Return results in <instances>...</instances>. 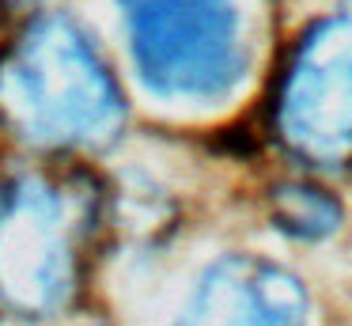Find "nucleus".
I'll return each mask as SVG.
<instances>
[{
	"label": "nucleus",
	"mask_w": 352,
	"mask_h": 326,
	"mask_svg": "<svg viewBox=\"0 0 352 326\" xmlns=\"http://www.w3.org/2000/svg\"><path fill=\"white\" fill-rule=\"evenodd\" d=\"M125 118L110 68L65 15L31 23L0 53V121L46 148L107 144Z\"/></svg>",
	"instance_id": "obj_1"
},
{
	"label": "nucleus",
	"mask_w": 352,
	"mask_h": 326,
	"mask_svg": "<svg viewBox=\"0 0 352 326\" xmlns=\"http://www.w3.org/2000/svg\"><path fill=\"white\" fill-rule=\"evenodd\" d=\"M133 65L148 91L178 103H216L246 72L235 0H118Z\"/></svg>",
	"instance_id": "obj_2"
},
{
	"label": "nucleus",
	"mask_w": 352,
	"mask_h": 326,
	"mask_svg": "<svg viewBox=\"0 0 352 326\" xmlns=\"http://www.w3.org/2000/svg\"><path fill=\"white\" fill-rule=\"evenodd\" d=\"M87 197L38 174L0 190V300L19 315H50L80 277Z\"/></svg>",
	"instance_id": "obj_3"
},
{
	"label": "nucleus",
	"mask_w": 352,
	"mask_h": 326,
	"mask_svg": "<svg viewBox=\"0 0 352 326\" xmlns=\"http://www.w3.org/2000/svg\"><path fill=\"white\" fill-rule=\"evenodd\" d=\"M280 141L311 163L352 159V4L296 38L273 103Z\"/></svg>",
	"instance_id": "obj_4"
},
{
	"label": "nucleus",
	"mask_w": 352,
	"mask_h": 326,
	"mask_svg": "<svg viewBox=\"0 0 352 326\" xmlns=\"http://www.w3.org/2000/svg\"><path fill=\"white\" fill-rule=\"evenodd\" d=\"M175 326H311L307 292L288 269L250 254L220 258Z\"/></svg>",
	"instance_id": "obj_5"
},
{
	"label": "nucleus",
	"mask_w": 352,
	"mask_h": 326,
	"mask_svg": "<svg viewBox=\"0 0 352 326\" xmlns=\"http://www.w3.org/2000/svg\"><path fill=\"white\" fill-rule=\"evenodd\" d=\"M273 216L296 239H326L341 224V205L311 182H284L273 190Z\"/></svg>",
	"instance_id": "obj_6"
}]
</instances>
